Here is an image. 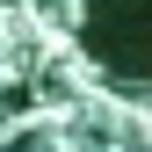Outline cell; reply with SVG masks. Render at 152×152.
I'll return each instance as SVG.
<instances>
[{
  "mask_svg": "<svg viewBox=\"0 0 152 152\" xmlns=\"http://www.w3.org/2000/svg\"><path fill=\"white\" fill-rule=\"evenodd\" d=\"M152 0H94L87 7V51L102 58L116 80H152V29H145Z\"/></svg>",
  "mask_w": 152,
  "mask_h": 152,
  "instance_id": "obj_1",
  "label": "cell"
}]
</instances>
